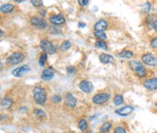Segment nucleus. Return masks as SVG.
Segmentation results:
<instances>
[{"label":"nucleus","mask_w":157,"mask_h":133,"mask_svg":"<svg viewBox=\"0 0 157 133\" xmlns=\"http://www.w3.org/2000/svg\"><path fill=\"white\" fill-rule=\"evenodd\" d=\"M155 133H157V132H155Z\"/></svg>","instance_id":"a19ab883"},{"label":"nucleus","mask_w":157,"mask_h":133,"mask_svg":"<svg viewBox=\"0 0 157 133\" xmlns=\"http://www.w3.org/2000/svg\"><path fill=\"white\" fill-rule=\"evenodd\" d=\"M0 10H1V13L2 14H9L14 10V6L10 3H7V4L2 5Z\"/></svg>","instance_id":"a211bd4d"},{"label":"nucleus","mask_w":157,"mask_h":133,"mask_svg":"<svg viewBox=\"0 0 157 133\" xmlns=\"http://www.w3.org/2000/svg\"><path fill=\"white\" fill-rule=\"evenodd\" d=\"M71 42L68 40H66V41H64V42H62L61 45V50L62 51H66V50H68L70 47H71Z\"/></svg>","instance_id":"b1692460"},{"label":"nucleus","mask_w":157,"mask_h":133,"mask_svg":"<svg viewBox=\"0 0 157 133\" xmlns=\"http://www.w3.org/2000/svg\"><path fill=\"white\" fill-rule=\"evenodd\" d=\"M86 133H93V131H88L87 132H86Z\"/></svg>","instance_id":"ea45409f"},{"label":"nucleus","mask_w":157,"mask_h":133,"mask_svg":"<svg viewBox=\"0 0 157 133\" xmlns=\"http://www.w3.org/2000/svg\"><path fill=\"white\" fill-rule=\"evenodd\" d=\"M33 95L34 99L38 105H44L46 101V92L43 88L42 87H36L33 90Z\"/></svg>","instance_id":"f257e3e1"},{"label":"nucleus","mask_w":157,"mask_h":133,"mask_svg":"<svg viewBox=\"0 0 157 133\" xmlns=\"http://www.w3.org/2000/svg\"><path fill=\"white\" fill-rule=\"evenodd\" d=\"M130 67L131 70H133V71L135 72L136 75L138 76L139 77H144L146 75V69L140 62L132 60V61L130 62Z\"/></svg>","instance_id":"f03ea898"},{"label":"nucleus","mask_w":157,"mask_h":133,"mask_svg":"<svg viewBox=\"0 0 157 133\" xmlns=\"http://www.w3.org/2000/svg\"><path fill=\"white\" fill-rule=\"evenodd\" d=\"M54 76V70L52 68H47L46 69H44L42 72V75L41 77L44 81H50L51 80Z\"/></svg>","instance_id":"ddd939ff"},{"label":"nucleus","mask_w":157,"mask_h":133,"mask_svg":"<svg viewBox=\"0 0 157 133\" xmlns=\"http://www.w3.org/2000/svg\"><path fill=\"white\" fill-rule=\"evenodd\" d=\"M153 28H154V30L157 32V20H155L154 22V24H153Z\"/></svg>","instance_id":"4c0bfd02"},{"label":"nucleus","mask_w":157,"mask_h":133,"mask_svg":"<svg viewBox=\"0 0 157 133\" xmlns=\"http://www.w3.org/2000/svg\"><path fill=\"white\" fill-rule=\"evenodd\" d=\"M78 2L81 6H85L89 3V0H78Z\"/></svg>","instance_id":"f704fd0d"},{"label":"nucleus","mask_w":157,"mask_h":133,"mask_svg":"<svg viewBox=\"0 0 157 133\" xmlns=\"http://www.w3.org/2000/svg\"><path fill=\"white\" fill-rule=\"evenodd\" d=\"M16 2H18V3H20V2H24V1H25V0H14Z\"/></svg>","instance_id":"58836bf2"},{"label":"nucleus","mask_w":157,"mask_h":133,"mask_svg":"<svg viewBox=\"0 0 157 133\" xmlns=\"http://www.w3.org/2000/svg\"><path fill=\"white\" fill-rule=\"evenodd\" d=\"M50 32H51L52 34H54V35L58 34V33H60V32H61V31H60L58 28H54H54H53V27H51V28H50Z\"/></svg>","instance_id":"c9c22d12"},{"label":"nucleus","mask_w":157,"mask_h":133,"mask_svg":"<svg viewBox=\"0 0 157 133\" xmlns=\"http://www.w3.org/2000/svg\"><path fill=\"white\" fill-rule=\"evenodd\" d=\"M31 24L39 29H44L47 26L46 20L40 17H32L31 19Z\"/></svg>","instance_id":"0eeeda50"},{"label":"nucleus","mask_w":157,"mask_h":133,"mask_svg":"<svg viewBox=\"0 0 157 133\" xmlns=\"http://www.w3.org/2000/svg\"><path fill=\"white\" fill-rule=\"evenodd\" d=\"M61 96L59 95H54L52 96L51 98V100L52 102H54V103H60V102L61 101Z\"/></svg>","instance_id":"c85d7f7f"},{"label":"nucleus","mask_w":157,"mask_h":133,"mask_svg":"<svg viewBox=\"0 0 157 133\" xmlns=\"http://www.w3.org/2000/svg\"><path fill=\"white\" fill-rule=\"evenodd\" d=\"M99 60L100 61L102 62V64H110L111 62L113 61V56L109 55V54H106V53H102L99 56Z\"/></svg>","instance_id":"dca6fc26"},{"label":"nucleus","mask_w":157,"mask_h":133,"mask_svg":"<svg viewBox=\"0 0 157 133\" xmlns=\"http://www.w3.org/2000/svg\"><path fill=\"white\" fill-rule=\"evenodd\" d=\"M79 87L85 93H90L93 89V84L89 81H86V80L80 82V83L79 84Z\"/></svg>","instance_id":"6e6552de"},{"label":"nucleus","mask_w":157,"mask_h":133,"mask_svg":"<svg viewBox=\"0 0 157 133\" xmlns=\"http://www.w3.org/2000/svg\"><path fill=\"white\" fill-rule=\"evenodd\" d=\"M64 103L67 107L70 108H73L76 106L77 103V99L76 98L72 95V93H68L65 95V100H64Z\"/></svg>","instance_id":"9b49d317"},{"label":"nucleus","mask_w":157,"mask_h":133,"mask_svg":"<svg viewBox=\"0 0 157 133\" xmlns=\"http://www.w3.org/2000/svg\"><path fill=\"white\" fill-rule=\"evenodd\" d=\"M113 133H127V132H126V130L124 128L117 127V128H115V131H114Z\"/></svg>","instance_id":"72a5a7b5"},{"label":"nucleus","mask_w":157,"mask_h":133,"mask_svg":"<svg viewBox=\"0 0 157 133\" xmlns=\"http://www.w3.org/2000/svg\"><path fill=\"white\" fill-rule=\"evenodd\" d=\"M111 126H112V124L111 122H108V121L105 122L102 125V127L100 128V133H108L111 128Z\"/></svg>","instance_id":"6ab92c4d"},{"label":"nucleus","mask_w":157,"mask_h":133,"mask_svg":"<svg viewBox=\"0 0 157 133\" xmlns=\"http://www.w3.org/2000/svg\"><path fill=\"white\" fill-rule=\"evenodd\" d=\"M24 59V55L21 53H14L6 59V64L8 65H16L20 64Z\"/></svg>","instance_id":"20e7f679"},{"label":"nucleus","mask_w":157,"mask_h":133,"mask_svg":"<svg viewBox=\"0 0 157 133\" xmlns=\"http://www.w3.org/2000/svg\"><path fill=\"white\" fill-rule=\"evenodd\" d=\"M150 46H151L152 49H156L157 48V37L152 38L150 42Z\"/></svg>","instance_id":"473e14b6"},{"label":"nucleus","mask_w":157,"mask_h":133,"mask_svg":"<svg viewBox=\"0 0 157 133\" xmlns=\"http://www.w3.org/2000/svg\"><path fill=\"white\" fill-rule=\"evenodd\" d=\"M78 27H79L80 28H85L86 24H84V23H83V22H80V23H79V24H78Z\"/></svg>","instance_id":"e433bc0d"},{"label":"nucleus","mask_w":157,"mask_h":133,"mask_svg":"<svg viewBox=\"0 0 157 133\" xmlns=\"http://www.w3.org/2000/svg\"><path fill=\"white\" fill-rule=\"evenodd\" d=\"M119 57L121 58H127V59H130L133 56V53L131 51H128V50H124L122 51L121 53H119Z\"/></svg>","instance_id":"aec40b11"},{"label":"nucleus","mask_w":157,"mask_h":133,"mask_svg":"<svg viewBox=\"0 0 157 133\" xmlns=\"http://www.w3.org/2000/svg\"><path fill=\"white\" fill-rule=\"evenodd\" d=\"M50 21L55 25H61L65 22V19L61 14H58V15H53V16L50 17Z\"/></svg>","instance_id":"4468645a"},{"label":"nucleus","mask_w":157,"mask_h":133,"mask_svg":"<svg viewBox=\"0 0 157 133\" xmlns=\"http://www.w3.org/2000/svg\"><path fill=\"white\" fill-rule=\"evenodd\" d=\"M95 46L97 48H100V49H103V50H107V48H108L107 44H106L105 42H104L103 40H100V41H98V42H96Z\"/></svg>","instance_id":"393cba45"},{"label":"nucleus","mask_w":157,"mask_h":133,"mask_svg":"<svg viewBox=\"0 0 157 133\" xmlns=\"http://www.w3.org/2000/svg\"><path fill=\"white\" fill-rule=\"evenodd\" d=\"M150 9H151V5L149 2H145L142 6V11L144 13H148L150 10Z\"/></svg>","instance_id":"7c9ffc66"},{"label":"nucleus","mask_w":157,"mask_h":133,"mask_svg":"<svg viewBox=\"0 0 157 133\" xmlns=\"http://www.w3.org/2000/svg\"><path fill=\"white\" fill-rule=\"evenodd\" d=\"M34 113L38 117H46V113L42 110L40 109H35L34 110Z\"/></svg>","instance_id":"bb28decb"},{"label":"nucleus","mask_w":157,"mask_h":133,"mask_svg":"<svg viewBox=\"0 0 157 133\" xmlns=\"http://www.w3.org/2000/svg\"><path fill=\"white\" fill-rule=\"evenodd\" d=\"M40 47L44 53L47 54H54L57 52L55 46L48 40H42L40 42Z\"/></svg>","instance_id":"7ed1b4c3"},{"label":"nucleus","mask_w":157,"mask_h":133,"mask_svg":"<svg viewBox=\"0 0 157 133\" xmlns=\"http://www.w3.org/2000/svg\"><path fill=\"white\" fill-rule=\"evenodd\" d=\"M111 97V94L106 93V92H102L95 95L93 97V102L97 105H102L105 103Z\"/></svg>","instance_id":"39448f33"},{"label":"nucleus","mask_w":157,"mask_h":133,"mask_svg":"<svg viewBox=\"0 0 157 133\" xmlns=\"http://www.w3.org/2000/svg\"><path fill=\"white\" fill-rule=\"evenodd\" d=\"M66 70H67V72H68V74H75L76 71V68L73 67V66H70V67H68Z\"/></svg>","instance_id":"2f4dec72"},{"label":"nucleus","mask_w":157,"mask_h":133,"mask_svg":"<svg viewBox=\"0 0 157 133\" xmlns=\"http://www.w3.org/2000/svg\"><path fill=\"white\" fill-rule=\"evenodd\" d=\"M107 22L105 20H98L94 25V29L95 32H104L107 28Z\"/></svg>","instance_id":"2eb2a0df"},{"label":"nucleus","mask_w":157,"mask_h":133,"mask_svg":"<svg viewBox=\"0 0 157 133\" xmlns=\"http://www.w3.org/2000/svg\"><path fill=\"white\" fill-rule=\"evenodd\" d=\"M13 103H14V102H13V99H11V98H4V99L2 100V102H1V107H2V109L4 110L9 109V108H10L12 107Z\"/></svg>","instance_id":"f3484780"},{"label":"nucleus","mask_w":157,"mask_h":133,"mask_svg":"<svg viewBox=\"0 0 157 133\" xmlns=\"http://www.w3.org/2000/svg\"><path fill=\"white\" fill-rule=\"evenodd\" d=\"M93 35L94 37L100 40H105L107 38V36H106L105 33H104V32H95L93 33Z\"/></svg>","instance_id":"5701e85b"},{"label":"nucleus","mask_w":157,"mask_h":133,"mask_svg":"<svg viewBox=\"0 0 157 133\" xmlns=\"http://www.w3.org/2000/svg\"><path fill=\"white\" fill-rule=\"evenodd\" d=\"M155 21V17L153 16H149L147 17V20H146V24L147 25L149 26V28H153V24H154V22Z\"/></svg>","instance_id":"cd10ccee"},{"label":"nucleus","mask_w":157,"mask_h":133,"mask_svg":"<svg viewBox=\"0 0 157 133\" xmlns=\"http://www.w3.org/2000/svg\"><path fill=\"white\" fill-rule=\"evenodd\" d=\"M78 125H79V128H80V129L82 131H85L88 128L87 122H86V121L84 119L80 120V121H79V124H78Z\"/></svg>","instance_id":"412c9836"},{"label":"nucleus","mask_w":157,"mask_h":133,"mask_svg":"<svg viewBox=\"0 0 157 133\" xmlns=\"http://www.w3.org/2000/svg\"><path fill=\"white\" fill-rule=\"evenodd\" d=\"M46 60H47V53H42L39 57V64L41 67H43V66L45 65V64H46Z\"/></svg>","instance_id":"4be33fe9"},{"label":"nucleus","mask_w":157,"mask_h":133,"mask_svg":"<svg viewBox=\"0 0 157 133\" xmlns=\"http://www.w3.org/2000/svg\"><path fill=\"white\" fill-rule=\"evenodd\" d=\"M113 101L115 106H119L123 103V97L121 95H115Z\"/></svg>","instance_id":"a878e982"},{"label":"nucleus","mask_w":157,"mask_h":133,"mask_svg":"<svg viewBox=\"0 0 157 133\" xmlns=\"http://www.w3.org/2000/svg\"><path fill=\"white\" fill-rule=\"evenodd\" d=\"M143 86L150 91H154V90L157 89V77H152V78L146 80L144 82Z\"/></svg>","instance_id":"9d476101"},{"label":"nucleus","mask_w":157,"mask_h":133,"mask_svg":"<svg viewBox=\"0 0 157 133\" xmlns=\"http://www.w3.org/2000/svg\"><path fill=\"white\" fill-rule=\"evenodd\" d=\"M30 71V68L28 65H23L20 68H17L16 69H14L12 71V74L16 77H21L23 74H26Z\"/></svg>","instance_id":"1a4fd4ad"},{"label":"nucleus","mask_w":157,"mask_h":133,"mask_svg":"<svg viewBox=\"0 0 157 133\" xmlns=\"http://www.w3.org/2000/svg\"><path fill=\"white\" fill-rule=\"evenodd\" d=\"M141 60L144 64L146 65L151 66V67H155L157 65V59L152 53H145L142 56Z\"/></svg>","instance_id":"423d86ee"},{"label":"nucleus","mask_w":157,"mask_h":133,"mask_svg":"<svg viewBox=\"0 0 157 133\" xmlns=\"http://www.w3.org/2000/svg\"><path fill=\"white\" fill-rule=\"evenodd\" d=\"M32 4L36 7H39L42 6V0H31Z\"/></svg>","instance_id":"c756f323"},{"label":"nucleus","mask_w":157,"mask_h":133,"mask_svg":"<svg viewBox=\"0 0 157 133\" xmlns=\"http://www.w3.org/2000/svg\"><path fill=\"white\" fill-rule=\"evenodd\" d=\"M133 110H134V108L133 107H131V106H126V107H123L120 108V109L116 110L115 113L119 114V116L126 117V116L130 114L133 112Z\"/></svg>","instance_id":"f8f14e48"}]
</instances>
